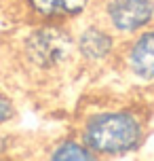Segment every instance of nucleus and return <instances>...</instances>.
<instances>
[{"label": "nucleus", "mask_w": 154, "mask_h": 161, "mask_svg": "<svg viewBox=\"0 0 154 161\" xmlns=\"http://www.w3.org/2000/svg\"><path fill=\"white\" fill-rule=\"evenodd\" d=\"M105 17L114 32L135 34L154 19V0H108Z\"/></svg>", "instance_id": "nucleus-2"}, {"label": "nucleus", "mask_w": 154, "mask_h": 161, "mask_svg": "<svg viewBox=\"0 0 154 161\" xmlns=\"http://www.w3.org/2000/svg\"><path fill=\"white\" fill-rule=\"evenodd\" d=\"M80 136L95 155H125L141 146L144 125L133 113L110 110L89 117Z\"/></svg>", "instance_id": "nucleus-1"}, {"label": "nucleus", "mask_w": 154, "mask_h": 161, "mask_svg": "<svg viewBox=\"0 0 154 161\" xmlns=\"http://www.w3.org/2000/svg\"><path fill=\"white\" fill-rule=\"evenodd\" d=\"M53 159H93L95 153L91 151L85 142H74V140H64L61 144H57L51 153Z\"/></svg>", "instance_id": "nucleus-7"}, {"label": "nucleus", "mask_w": 154, "mask_h": 161, "mask_svg": "<svg viewBox=\"0 0 154 161\" xmlns=\"http://www.w3.org/2000/svg\"><path fill=\"white\" fill-rule=\"evenodd\" d=\"M131 72L144 80H154V30H144L135 36L127 51Z\"/></svg>", "instance_id": "nucleus-4"}, {"label": "nucleus", "mask_w": 154, "mask_h": 161, "mask_svg": "<svg viewBox=\"0 0 154 161\" xmlns=\"http://www.w3.org/2000/svg\"><path fill=\"white\" fill-rule=\"evenodd\" d=\"M76 49L89 62H104L114 51V36L101 25H87L76 38Z\"/></svg>", "instance_id": "nucleus-5"}, {"label": "nucleus", "mask_w": 154, "mask_h": 161, "mask_svg": "<svg viewBox=\"0 0 154 161\" xmlns=\"http://www.w3.org/2000/svg\"><path fill=\"white\" fill-rule=\"evenodd\" d=\"M91 0H28V7L44 19H72L89 8Z\"/></svg>", "instance_id": "nucleus-6"}, {"label": "nucleus", "mask_w": 154, "mask_h": 161, "mask_svg": "<svg viewBox=\"0 0 154 161\" xmlns=\"http://www.w3.org/2000/svg\"><path fill=\"white\" fill-rule=\"evenodd\" d=\"M13 117H15V106H13V102L7 96L0 93V123H7Z\"/></svg>", "instance_id": "nucleus-8"}, {"label": "nucleus", "mask_w": 154, "mask_h": 161, "mask_svg": "<svg viewBox=\"0 0 154 161\" xmlns=\"http://www.w3.org/2000/svg\"><path fill=\"white\" fill-rule=\"evenodd\" d=\"M70 47H72L70 34H65L61 28L51 25V28L36 30L28 38L25 51L30 53V59L36 62L40 68H51V66L61 64L68 57Z\"/></svg>", "instance_id": "nucleus-3"}]
</instances>
